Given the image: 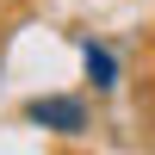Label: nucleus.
Listing matches in <instances>:
<instances>
[{
	"mask_svg": "<svg viewBox=\"0 0 155 155\" xmlns=\"http://www.w3.org/2000/svg\"><path fill=\"white\" fill-rule=\"evenodd\" d=\"M25 118L44 124V130H56V137H81V130H87V99H74V93H44V99L25 106Z\"/></svg>",
	"mask_w": 155,
	"mask_h": 155,
	"instance_id": "nucleus-1",
	"label": "nucleus"
},
{
	"mask_svg": "<svg viewBox=\"0 0 155 155\" xmlns=\"http://www.w3.org/2000/svg\"><path fill=\"white\" fill-rule=\"evenodd\" d=\"M81 62H87V81H93L99 93H106V87H118V56H112L106 44H93V37H87V44H81Z\"/></svg>",
	"mask_w": 155,
	"mask_h": 155,
	"instance_id": "nucleus-2",
	"label": "nucleus"
}]
</instances>
